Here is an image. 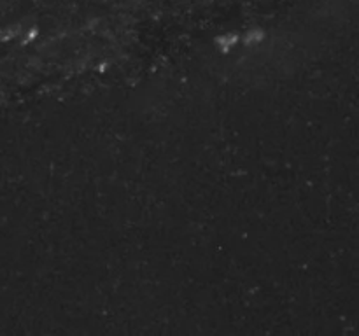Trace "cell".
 <instances>
[{
  "label": "cell",
  "mask_w": 359,
  "mask_h": 336,
  "mask_svg": "<svg viewBox=\"0 0 359 336\" xmlns=\"http://www.w3.org/2000/svg\"><path fill=\"white\" fill-rule=\"evenodd\" d=\"M238 41H240V39H238L237 34H224L216 39V46L221 53H230L231 49L238 44Z\"/></svg>",
  "instance_id": "6da1fadb"
},
{
  "label": "cell",
  "mask_w": 359,
  "mask_h": 336,
  "mask_svg": "<svg viewBox=\"0 0 359 336\" xmlns=\"http://www.w3.org/2000/svg\"><path fill=\"white\" fill-rule=\"evenodd\" d=\"M263 39H265V32L259 30V28H254V30H249L247 34H245L244 42L245 46H258L263 42Z\"/></svg>",
  "instance_id": "7a4b0ae2"
}]
</instances>
